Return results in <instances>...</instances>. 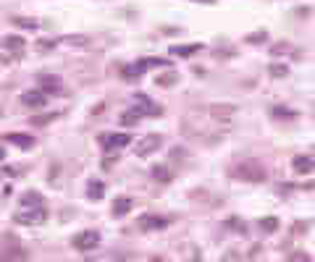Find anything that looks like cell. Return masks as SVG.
I'll use <instances>...</instances> for the list:
<instances>
[{
  "mask_svg": "<svg viewBox=\"0 0 315 262\" xmlns=\"http://www.w3.org/2000/svg\"><path fill=\"white\" fill-rule=\"evenodd\" d=\"M160 144H163V136H160V134H147V136H142V139L137 142V147H134L137 157H147L150 152H155Z\"/></svg>",
  "mask_w": 315,
  "mask_h": 262,
  "instance_id": "277c9868",
  "label": "cell"
},
{
  "mask_svg": "<svg viewBox=\"0 0 315 262\" xmlns=\"http://www.w3.org/2000/svg\"><path fill=\"white\" fill-rule=\"evenodd\" d=\"M3 48L6 50H14V53H24L27 40L19 37V34H8V37H3Z\"/></svg>",
  "mask_w": 315,
  "mask_h": 262,
  "instance_id": "4fadbf2b",
  "label": "cell"
},
{
  "mask_svg": "<svg viewBox=\"0 0 315 262\" xmlns=\"http://www.w3.org/2000/svg\"><path fill=\"white\" fill-rule=\"evenodd\" d=\"M61 42L71 45V48H84V45H89V37L87 34H68V37H63Z\"/></svg>",
  "mask_w": 315,
  "mask_h": 262,
  "instance_id": "d6986e66",
  "label": "cell"
},
{
  "mask_svg": "<svg viewBox=\"0 0 315 262\" xmlns=\"http://www.w3.org/2000/svg\"><path fill=\"white\" fill-rule=\"evenodd\" d=\"M153 178L160 181V184H168L173 176H171V170H168L166 165H155V168H153Z\"/></svg>",
  "mask_w": 315,
  "mask_h": 262,
  "instance_id": "44dd1931",
  "label": "cell"
},
{
  "mask_svg": "<svg viewBox=\"0 0 315 262\" xmlns=\"http://www.w3.org/2000/svg\"><path fill=\"white\" fill-rule=\"evenodd\" d=\"M29 207H42L40 191H24V194H21V210H29Z\"/></svg>",
  "mask_w": 315,
  "mask_h": 262,
  "instance_id": "9a60e30c",
  "label": "cell"
},
{
  "mask_svg": "<svg viewBox=\"0 0 315 262\" xmlns=\"http://www.w3.org/2000/svg\"><path fill=\"white\" fill-rule=\"evenodd\" d=\"M55 116H42V118H32V123H37V126H45V123H50Z\"/></svg>",
  "mask_w": 315,
  "mask_h": 262,
  "instance_id": "4dcf8cb0",
  "label": "cell"
},
{
  "mask_svg": "<svg viewBox=\"0 0 315 262\" xmlns=\"http://www.w3.org/2000/svg\"><path fill=\"white\" fill-rule=\"evenodd\" d=\"M273 116H276V118H294L297 113H294V110H289V108H281V105H278V108H273Z\"/></svg>",
  "mask_w": 315,
  "mask_h": 262,
  "instance_id": "484cf974",
  "label": "cell"
},
{
  "mask_svg": "<svg viewBox=\"0 0 315 262\" xmlns=\"http://www.w3.org/2000/svg\"><path fill=\"white\" fill-rule=\"evenodd\" d=\"M276 228H278V220H276V218H263V220H260V231L273 233Z\"/></svg>",
  "mask_w": 315,
  "mask_h": 262,
  "instance_id": "603a6c76",
  "label": "cell"
},
{
  "mask_svg": "<svg viewBox=\"0 0 315 262\" xmlns=\"http://www.w3.org/2000/svg\"><path fill=\"white\" fill-rule=\"evenodd\" d=\"M45 218H48L45 207H29V210L16 212V223H21V225H37V223H42Z\"/></svg>",
  "mask_w": 315,
  "mask_h": 262,
  "instance_id": "5b68a950",
  "label": "cell"
},
{
  "mask_svg": "<svg viewBox=\"0 0 315 262\" xmlns=\"http://www.w3.org/2000/svg\"><path fill=\"white\" fill-rule=\"evenodd\" d=\"M168 220L160 218V215H145L142 220H139V228L142 231H158V228H166Z\"/></svg>",
  "mask_w": 315,
  "mask_h": 262,
  "instance_id": "30bf717a",
  "label": "cell"
},
{
  "mask_svg": "<svg viewBox=\"0 0 315 262\" xmlns=\"http://www.w3.org/2000/svg\"><path fill=\"white\" fill-rule=\"evenodd\" d=\"M105 194V184H102V181H89V184H87V197L89 199H100Z\"/></svg>",
  "mask_w": 315,
  "mask_h": 262,
  "instance_id": "ac0fdd59",
  "label": "cell"
},
{
  "mask_svg": "<svg viewBox=\"0 0 315 262\" xmlns=\"http://www.w3.org/2000/svg\"><path fill=\"white\" fill-rule=\"evenodd\" d=\"M150 262H163V259H160V257H153V259H150Z\"/></svg>",
  "mask_w": 315,
  "mask_h": 262,
  "instance_id": "1f68e13d",
  "label": "cell"
},
{
  "mask_svg": "<svg viewBox=\"0 0 315 262\" xmlns=\"http://www.w3.org/2000/svg\"><path fill=\"white\" fill-rule=\"evenodd\" d=\"M231 176L239 178V181H250V184H258V181L268 178V170L258 163V160H242L231 168Z\"/></svg>",
  "mask_w": 315,
  "mask_h": 262,
  "instance_id": "6da1fadb",
  "label": "cell"
},
{
  "mask_svg": "<svg viewBox=\"0 0 315 262\" xmlns=\"http://www.w3.org/2000/svg\"><path fill=\"white\" fill-rule=\"evenodd\" d=\"M134 102H137V113H139V116H160V113H163V108L158 105V102H153V100H150L145 92H137L134 95Z\"/></svg>",
  "mask_w": 315,
  "mask_h": 262,
  "instance_id": "3957f363",
  "label": "cell"
},
{
  "mask_svg": "<svg viewBox=\"0 0 315 262\" xmlns=\"http://www.w3.org/2000/svg\"><path fill=\"white\" fill-rule=\"evenodd\" d=\"M21 102H24V105H29V108H42L45 102H48V95L40 92V89H29V92L21 95Z\"/></svg>",
  "mask_w": 315,
  "mask_h": 262,
  "instance_id": "ba28073f",
  "label": "cell"
},
{
  "mask_svg": "<svg viewBox=\"0 0 315 262\" xmlns=\"http://www.w3.org/2000/svg\"><path fill=\"white\" fill-rule=\"evenodd\" d=\"M121 123H124V126H134V123H139V113L137 110H126L121 116Z\"/></svg>",
  "mask_w": 315,
  "mask_h": 262,
  "instance_id": "7402d4cb",
  "label": "cell"
},
{
  "mask_svg": "<svg viewBox=\"0 0 315 262\" xmlns=\"http://www.w3.org/2000/svg\"><path fill=\"white\" fill-rule=\"evenodd\" d=\"M55 45H58V40H40V42H37V48H40L42 53H48V50L55 48Z\"/></svg>",
  "mask_w": 315,
  "mask_h": 262,
  "instance_id": "4316f807",
  "label": "cell"
},
{
  "mask_svg": "<svg viewBox=\"0 0 315 262\" xmlns=\"http://www.w3.org/2000/svg\"><path fill=\"white\" fill-rule=\"evenodd\" d=\"M171 157H173V160H184V157H186V150H179V147H173V150H171Z\"/></svg>",
  "mask_w": 315,
  "mask_h": 262,
  "instance_id": "f1b7e54d",
  "label": "cell"
},
{
  "mask_svg": "<svg viewBox=\"0 0 315 262\" xmlns=\"http://www.w3.org/2000/svg\"><path fill=\"white\" fill-rule=\"evenodd\" d=\"M202 3H213V0H202Z\"/></svg>",
  "mask_w": 315,
  "mask_h": 262,
  "instance_id": "d6a6232c",
  "label": "cell"
},
{
  "mask_svg": "<svg viewBox=\"0 0 315 262\" xmlns=\"http://www.w3.org/2000/svg\"><path fill=\"white\" fill-rule=\"evenodd\" d=\"M3 142H8V144H16V147H21V150H29V147L34 144V136H29V134H6L3 136Z\"/></svg>",
  "mask_w": 315,
  "mask_h": 262,
  "instance_id": "8fae6325",
  "label": "cell"
},
{
  "mask_svg": "<svg viewBox=\"0 0 315 262\" xmlns=\"http://www.w3.org/2000/svg\"><path fill=\"white\" fill-rule=\"evenodd\" d=\"M132 207H134V199L132 197H119V199L113 202V215H126Z\"/></svg>",
  "mask_w": 315,
  "mask_h": 262,
  "instance_id": "2e32d148",
  "label": "cell"
},
{
  "mask_svg": "<svg viewBox=\"0 0 315 262\" xmlns=\"http://www.w3.org/2000/svg\"><path fill=\"white\" fill-rule=\"evenodd\" d=\"M289 262H310V254L307 252H294Z\"/></svg>",
  "mask_w": 315,
  "mask_h": 262,
  "instance_id": "83f0119b",
  "label": "cell"
},
{
  "mask_svg": "<svg viewBox=\"0 0 315 262\" xmlns=\"http://www.w3.org/2000/svg\"><path fill=\"white\" fill-rule=\"evenodd\" d=\"M205 45L202 42H192V45H176V48H171V55H176V58H189L194 53H202Z\"/></svg>",
  "mask_w": 315,
  "mask_h": 262,
  "instance_id": "9c48e42d",
  "label": "cell"
},
{
  "mask_svg": "<svg viewBox=\"0 0 315 262\" xmlns=\"http://www.w3.org/2000/svg\"><path fill=\"white\" fill-rule=\"evenodd\" d=\"M40 92H45V95H53V92H61L63 89V82L58 76H50V74H40Z\"/></svg>",
  "mask_w": 315,
  "mask_h": 262,
  "instance_id": "52a82bcc",
  "label": "cell"
},
{
  "mask_svg": "<svg viewBox=\"0 0 315 262\" xmlns=\"http://www.w3.org/2000/svg\"><path fill=\"white\" fill-rule=\"evenodd\" d=\"M74 249H79V252H92V249L100 246V233L97 231H81L71 238Z\"/></svg>",
  "mask_w": 315,
  "mask_h": 262,
  "instance_id": "7a4b0ae2",
  "label": "cell"
},
{
  "mask_svg": "<svg viewBox=\"0 0 315 262\" xmlns=\"http://www.w3.org/2000/svg\"><path fill=\"white\" fill-rule=\"evenodd\" d=\"M14 24H16V27H21V29H32V32L42 27L37 19H29V16H14Z\"/></svg>",
  "mask_w": 315,
  "mask_h": 262,
  "instance_id": "e0dca14e",
  "label": "cell"
},
{
  "mask_svg": "<svg viewBox=\"0 0 315 262\" xmlns=\"http://www.w3.org/2000/svg\"><path fill=\"white\" fill-rule=\"evenodd\" d=\"M268 71H271L276 79H281V76H286V74H289V68H286L284 63H271V68H268Z\"/></svg>",
  "mask_w": 315,
  "mask_h": 262,
  "instance_id": "d4e9b609",
  "label": "cell"
},
{
  "mask_svg": "<svg viewBox=\"0 0 315 262\" xmlns=\"http://www.w3.org/2000/svg\"><path fill=\"white\" fill-rule=\"evenodd\" d=\"M155 82H158V87H171V84H176V82H179V74H166V76H158Z\"/></svg>",
  "mask_w": 315,
  "mask_h": 262,
  "instance_id": "cb8c5ba5",
  "label": "cell"
},
{
  "mask_svg": "<svg viewBox=\"0 0 315 262\" xmlns=\"http://www.w3.org/2000/svg\"><path fill=\"white\" fill-rule=\"evenodd\" d=\"M237 110H239V108H237V105H229V102H224V105H210V113H213V118H224V121H229Z\"/></svg>",
  "mask_w": 315,
  "mask_h": 262,
  "instance_id": "5bb4252c",
  "label": "cell"
},
{
  "mask_svg": "<svg viewBox=\"0 0 315 262\" xmlns=\"http://www.w3.org/2000/svg\"><path fill=\"white\" fill-rule=\"evenodd\" d=\"M100 142H102L105 150H113V147L119 150V147H126V144L132 142V136L129 134H102Z\"/></svg>",
  "mask_w": 315,
  "mask_h": 262,
  "instance_id": "8992f818",
  "label": "cell"
},
{
  "mask_svg": "<svg viewBox=\"0 0 315 262\" xmlns=\"http://www.w3.org/2000/svg\"><path fill=\"white\" fill-rule=\"evenodd\" d=\"M142 71H145V66H142V63L126 66V68H124V79H126V82H134V79L142 76Z\"/></svg>",
  "mask_w": 315,
  "mask_h": 262,
  "instance_id": "ffe728a7",
  "label": "cell"
},
{
  "mask_svg": "<svg viewBox=\"0 0 315 262\" xmlns=\"http://www.w3.org/2000/svg\"><path fill=\"white\" fill-rule=\"evenodd\" d=\"M291 168H294V173H310L312 170V155H297L294 160H291Z\"/></svg>",
  "mask_w": 315,
  "mask_h": 262,
  "instance_id": "7c38bea8",
  "label": "cell"
},
{
  "mask_svg": "<svg viewBox=\"0 0 315 262\" xmlns=\"http://www.w3.org/2000/svg\"><path fill=\"white\" fill-rule=\"evenodd\" d=\"M268 34L265 32H258V34H252V37H247V42H265Z\"/></svg>",
  "mask_w": 315,
  "mask_h": 262,
  "instance_id": "f546056e",
  "label": "cell"
}]
</instances>
